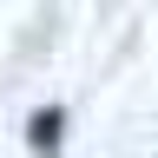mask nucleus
<instances>
[{
	"mask_svg": "<svg viewBox=\"0 0 158 158\" xmlns=\"http://www.w3.org/2000/svg\"><path fill=\"white\" fill-rule=\"evenodd\" d=\"M59 138H66V112H59V106H40L33 125H27V145L40 158H59Z\"/></svg>",
	"mask_w": 158,
	"mask_h": 158,
	"instance_id": "obj_1",
	"label": "nucleus"
}]
</instances>
